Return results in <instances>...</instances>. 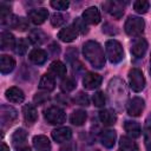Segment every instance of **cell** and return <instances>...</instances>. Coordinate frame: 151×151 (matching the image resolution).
<instances>
[{
	"label": "cell",
	"instance_id": "cell-1",
	"mask_svg": "<svg viewBox=\"0 0 151 151\" xmlns=\"http://www.w3.org/2000/svg\"><path fill=\"white\" fill-rule=\"evenodd\" d=\"M107 92L111 104L117 109H122L127 98V91L124 81L118 77L112 78L109 83Z\"/></svg>",
	"mask_w": 151,
	"mask_h": 151
},
{
	"label": "cell",
	"instance_id": "cell-2",
	"mask_svg": "<svg viewBox=\"0 0 151 151\" xmlns=\"http://www.w3.org/2000/svg\"><path fill=\"white\" fill-rule=\"evenodd\" d=\"M83 53L87 61L94 68H103L105 65V55L101 46L93 40H88L83 45Z\"/></svg>",
	"mask_w": 151,
	"mask_h": 151
},
{
	"label": "cell",
	"instance_id": "cell-3",
	"mask_svg": "<svg viewBox=\"0 0 151 151\" xmlns=\"http://www.w3.org/2000/svg\"><path fill=\"white\" fill-rule=\"evenodd\" d=\"M105 51H106V57L112 64H117L123 60L124 58V51L119 41L114 39H110L105 44Z\"/></svg>",
	"mask_w": 151,
	"mask_h": 151
},
{
	"label": "cell",
	"instance_id": "cell-4",
	"mask_svg": "<svg viewBox=\"0 0 151 151\" xmlns=\"http://www.w3.org/2000/svg\"><path fill=\"white\" fill-rule=\"evenodd\" d=\"M145 27V22L142 18L136 17V15H130L124 25L125 33L130 37H138L139 34L143 33Z\"/></svg>",
	"mask_w": 151,
	"mask_h": 151
},
{
	"label": "cell",
	"instance_id": "cell-5",
	"mask_svg": "<svg viewBox=\"0 0 151 151\" xmlns=\"http://www.w3.org/2000/svg\"><path fill=\"white\" fill-rule=\"evenodd\" d=\"M44 116H45V119L47 120V123H50L52 125H60L66 120L65 111L58 106H50L48 109L45 110Z\"/></svg>",
	"mask_w": 151,
	"mask_h": 151
},
{
	"label": "cell",
	"instance_id": "cell-6",
	"mask_svg": "<svg viewBox=\"0 0 151 151\" xmlns=\"http://www.w3.org/2000/svg\"><path fill=\"white\" fill-rule=\"evenodd\" d=\"M18 117V112L14 107L9 106V105H1L0 106V123H1V127H8L13 124V122L17 119Z\"/></svg>",
	"mask_w": 151,
	"mask_h": 151
},
{
	"label": "cell",
	"instance_id": "cell-7",
	"mask_svg": "<svg viewBox=\"0 0 151 151\" xmlns=\"http://www.w3.org/2000/svg\"><path fill=\"white\" fill-rule=\"evenodd\" d=\"M129 83L130 87L134 92H140L145 87V78L139 68H132L129 72Z\"/></svg>",
	"mask_w": 151,
	"mask_h": 151
},
{
	"label": "cell",
	"instance_id": "cell-8",
	"mask_svg": "<svg viewBox=\"0 0 151 151\" xmlns=\"http://www.w3.org/2000/svg\"><path fill=\"white\" fill-rule=\"evenodd\" d=\"M144 99L140 97H133L126 103V111L132 117H138L144 110Z\"/></svg>",
	"mask_w": 151,
	"mask_h": 151
},
{
	"label": "cell",
	"instance_id": "cell-9",
	"mask_svg": "<svg viewBox=\"0 0 151 151\" xmlns=\"http://www.w3.org/2000/svg\"><path fill=\"white\" fill-rule=\"evenodd\" d=\"M126 2H122V1H106L103 4V7L106 9V12L109 14H111L113 18L116 19H120L124 14V6Z\"/></svg>",
	"mask_w": 151,
	"mask_h": 151
},
{
	"label": "cell",
	"instance_id": "cell-10",
	"mask_svg": "<svg viewBox=\"0 0 151 151\" xmlns=\"http://www.w3.org/2000/svg\"><path fill=\"white\" fill-rule=\"evenodd\" d=\"M147 50V41L144 39V38H136L131 45V53L134 58L139 59V58H143V55L145 54Z\"/></svg>",
	"mask_w": 151,
	"mask_h": 151
},
{
	"label": "cell",
	"instance_id": "cell-11",
	"mask_svg": "<svg viewBox=\"0 0 151 151\" xmlns=\"http://www.w3.org/2000/svg\"><path fill=\"white\" fill-rule=\"evenodd\" d=\"M101 76L93 72H87L83 78V85L86 90H94L101 84Z\"/></svg>",
	"mask_w": 151,
	"mask_h": 151
},
{
	"label": "cell",
	"instance_id": "cell-12",
	"mask_svg": "<svg viewBox=\"0 0 151 151\" xmlns=\"http://www.w3.org/2000/svg\"><path fill=\"white\" fill-rule=\"evenodd\" d=\"M48 17V11L44 7H40V8H34V9H31L28 12V18L29 20L35 24V25H41L46 21Z\"/></svg>",
	"mask_w": 151,
	"mask_h": 151
},
{
	"label": "cell",
	"instance_id": "cell-13",
	"mask_svg": "<svg viewBox=\"0 0 151 151\" xmlns=\"http://www.w3.org/2000/svg\"><path fill=\"white\" fill-rule=\"evenodd\" d=\"M83 19H84L87 24L97 25V24H99V21H100V13H99V11H98L97 7L91 6V7L86 8V9L83 12Z\"/></svg>",
	"mask_w": 151,
	"mask_h": 151
},
{
	"label": "cell",
	"instance_id": "cell-14",
	"mask_svg": "<svg viewBox=\"0 0 151 151\" xmlns=\"http://www.w3.org/2000/svg\"><path fill=\"white\" fill-rule=\"evenodd\" d=\"M72 137V131L70 127H59L52 131V138L57 143H65Z\"/></svg>",
	"mask_w": 151,
	"mask_h": 151
},
{
	"label": "cell",
	"instance_id": "cell-15",
	"mask_svg": "<svg viewBox=\"0 0 151 151\" xmlns=\"http://www.w3.org/2000/svg\"><path fill=\"white\" fill-rule=\"evenodd\" d=\"M116 139H117V134H116V131L113 130H104L99 136L100 143L107 149L113 147V145L116 144Z\"/></svg>",
	"mask_w": 151,
	"mask_h": 151
},
{
	"label": "cell",
	"instance_id": "cell-16",
	"mask_svg": "<svg viewBox=\"0 0 151 151\" xmlns=\"http://www.w3.org/2000/svg\"><path fill=\"white\" fill-rule=\"evenodd\" d=\"M33 146L37 151H51V142L44 134H38L33 137Z\"/></svg>",
	"mask_w": 151,
	"mask_h": 151
},
{
	"label": "cell",
	"instance_id": "cell-17",
	"mask_svg": "<svg viewBox=\"0 0 151 151\" xmlns=\"http://www.w3.org/2000/svg\"><path fill=\"white\" fill-rule=\"evenodd\" d=\"M77 37H78V32L76 31V28L73 26H67V27L60 29L58 33V38L64 42H71V41L76 40Z\"/></svg>",
	"mask_w": 151,
	"mask_h": 151
},
{
	"label": "cell",
	"instance_id": "cell-18",
	"mask_svg": "<svg viewBox=\"0 0 151 151\" xmlns=\"http://www.w3.org/2000/svg\"><path fill=\"white\" fill-rule=\"evenodd\" d=\"M5 96H6L7 100H9L11 103H22L25 99V94H24L22 90H20L19 87H15V86L6 90Z\"/></svg>",
	"mask_w": 151,
	"mask_h": 151
},
{
	"label": "cell",
	"instance_id": "cell-19",
	"mask_svg": "<svg viewBox=\"0 0 151 151\" xmlns=\"http://www.w3.org/2000/svg\"><path fill=\"white\" fill-rule=\"evenodd\" d=\"M15 67V60L7 55V54H2L0 57V71L2 74H7L9 72H12Z\"/></svg>",
	"mask_w": 151,
	"mask_h": 151
},
{
	"label": "cell",
	"instance_id": "cell-20",
	"mask_svg": "<svg viewBox=\"0 0 151 151\" xmlns=\"http://www.w3.org/2000/svg\"><path fill=\"white\" fill-rule=\"evenodd\" d=\"M22 116L24 119L27 124H33L35 123V120L38 119V112L37 109L34 107V105L32 104H26L22 107Z\"/></svg>",
	"mask_w": 151,
	"mask_h": 151
},
{
	"label": "cell",
	"instance_id": "cell-21",
	"mask_svg": "<svg viewBox=\"0 0 151 151\" xmlns=\"http://www.w3.org/2000/svg\"><path fill=\"white\" fill-rule=\"evenodd\" d=\"M28 58L34 65H42L47 60V53L41 48H34L29 52Z\"/></svg>",
	"mask_w": 151,
	"mask_h": 151
},
{
	"label": "cell",
	"instance_id": "cell-22",
	"mask_svg": "<svg viewBox=\"0 0 151 151\" xmlns=\"http://www.w3.org/2000/svg\"><path fill=\"white\" fill-rule=\"evenodd\" d=\"M47 35L44 31H41L40 28H34L32 31H29L28 33V40L33 44V45H41L46 41Z\"/></svg>",
	"mask_w": 151,
	"mask_h": 151
},
{
	"label": "cell",
	"instance_id": "cell-23",
	"mask_svg": "<svg viewBox=\"0 0 151 151\" xmlns=\"http://www.w3.org/2000/svg\"><path fill=\"white\" fill-rule=\"evenodd\" d=\"M15 38L9 32H2L0 35V46L1 50H12L15 48Z\"/></svg>",
	"mask_w": 151,
	"mask_h": 151
},
{
	"label": "cell",
	"instance_id": "cell-24",
	"mask_svg": "<svg viewBox=\"0 0 151 151\" xmlns=\"http://www.w3.org/2000/svg\"><path fill=\"white\" fill-rule=\"evenodd\" d=\"M55 87V81H54V77H52L50 73H46L41 77L40 81H39V88L45 91V92H51L53 91Z\"/></svg>",
	"mask_w": 151,
	"mask_h": 151
},
{
	"label": "cell",
	"instance_id": "cell-25",
	"mask_svg": "<svg viewBox=\"0 0 151 151\" xmlns=\"http://www.w3.org/2000/svg\"><path fill=\"white\" fill-rule=\"evenodd\" d=\"M48 72L52 77H58V78H61L66 74V66L59 61V60H55L53 61L51 65H50V68H48Z\"/></svg>",
	"mask_w": 151,
	"mask_h": 151
},
{
	"label": "cell",
	"instance_id": "cell-26",
	"mask_svg": "<svg viewBox=\"0 0 151 151\" xmlns=\"http://www.w3.org/2000/svg\"><path fill=\"white\" fill-rule=\"evenodd\" d=\"M124 129L125 131L127 132V134L132 138H137L140 136L142 133V129H140V125L137 123V122H133V120H126L124 123Z\"/></svg>",
	"mask_w": 151,
	"mask_h": 151
},
{
	"label": "cell",
	"instance_id": "cell-27",
	"mask_svg": "<svg viewBox=\"0 0 151 151\" xmlns=\"http://www.w3.org/2000/svg\"><path fill=\"white\" fill-rule=\"evenodd\" d=\"M99 120H100L104 125L111 126V125H113V124L116 123L117 116H116V113H114L113 111H111V110H103V111L99 112Z\"/></svg>",
	"mask_w": 151,
	"mask_h": 151
},
{
	"label": "cell",
	"instance_id": "cell-28",
	"mask_svg": "<svg viewBox=\"0 0 151 151\" xmlns=\"http://www.w3.org/2000/svg\"><path fill=\"white\" fill-rule=\"evenodd\" d=\"M12 28L18 29V31H25L26 28H28V21L27 19H25L24 17H17V15H12L9 24H8Z\"/></svg>",
	"mask_w": 151,
	"mask_h": 151
},
{
	"label": "cell",
	"instance_id": "cell-29",
	"mask_svg": "<svg viewBox=\"0 0 151 151\" xmlns=\"http://www.w3.org/2000/svg\"><path fill=\"white\" fill-rule=\"evenodd\" d=\"M144 143L147 151H151V113L146 117L144 124Z\"/></svg>",
	"mask_w": 151,
	"mask_h": 151
},
{
	"label": "cell",
	"instance_id": "cell-30",
	"mask_svg": "<svg viewBox=\"0 0 151 151\" xmlns=\"http://www.w3.org/2000/svg\"><path fill=\"white\" fill-rule=\"evenodd\" d=\"M86 118H87V114L84 110H76V111L72 112V114L70 117V120L73 125L81 126L86 122Z\"/></svg>",
	"mask_w": 151,
	"mask_h": 151
},
{
	"label": "cell",
	"instance_id": "cell-31",
	"mask_svg": "<svg viewBox=\"0 0 151 151\" xmlns=\"http://www.w3.org/2000/svg\"><path fill=\"white\" fill-rule=\"evenodd\" d=\"M26 138H27V132L24 129H18L14 131V133L12 136V143L14 146L18 147L26 142Z\"/></svg>",
	"mask_w": 151,
	"mask_h": 151
},
{
	"label": "cell",
	"instance_id": "cell-32",
	"mask_svg": "<svg viewBox=\"0 0 151 151\" xmlns=\"http://www.w3.org/2000/svg\"><path fill=\"white\" fill-rule=\"evenodd\" d=\"M12 15H11V7L6 4H1L0 5V22L1 25H6V24H9V20H11Z\"/></svg>",
	"mask_w": 151,
	"mask_h": 151
},
{
	"label": "cell",
	"instance_id": "cell-33",
	"mask_svg": "<svg viewBox=\"0 0 151 151\" xmlns=\"http://www.w3.org/2000/svg\"><path fill=\"white\" fill-rule=\"evenodd\" d=\"M119 146L122 151H137V144L129 137H122Z\"/></svg>",
	"mask_w": 151,
	"mask_h": 151
},
{
	"label": "cell",
	"instance_id": "cell-34",
	"mask_svg": "<svg viewBox=\"0 0 151 151\" xmlns=\"http://www.w3.org/2000/svg\"><path fill=\"white\" fill-rule=\"evenodd\" d=\"M76 86H77V83H76V80H74L73 78H71V77L64 78V79L61 80V83H60V88H61V91H63V92H66V93L73 91V90L76 88Z\"/></svg>",
	"mask_w": 151,
	"mask_h": 151
},
{
	"label": "cell",
	"instance_id": "cell-35",
	"mask_svg": "<svg viewBox=\"0 0 151 151\" xmlns=\"http://www.w3.org/2000/svg\"><path fill=\"white\" fill-rule=\"evenodd\" d=\"M73 27L76 28V31L78 32V34H85L88 32V27H87V22L83 19V18H77L73 21Z\"/></svg>",
	"mask_w": 151,
	"mask_h": 151
},
{
	"label": "cell",
	"instance_id": "cell-36",
	"mask_svg": "<svg viewBox=\"0 0 151 151\" xmlns=\"http://www.w3.org/2000/svg\"><path fill=\"white\" fill-rule=\"evenodd\" d=\"M149 7H150V2H147L145 0H138V1H134V4H133V9L139 14L146 13Z\"/></svg>",
	"mask_w": 151,
	"mask_h": 151
},
{
	"label": "cell",
	"instance_id": "cell-37",
	"mask_svg": "<svg viewBox=\"0 0 151 151\" xmlns=\"http://www.w3.org/2000/svg\"><path fill=\"white\" fill-rule=\"evenodd\" d=\"M66 21H67L66 17H65L64 14H61V13H53L52 17H51V24H52V26H54V27H60V26H63Z\"/></svg>",
	"mask_w": 151,
	"mask_h": 151
},
{
	"label": "cell",
	"instance_id": "cell-38",
	"mask_svg": "<svg viewBox=\"0 0 151 151\" xmlns=\"http://www.w3.org/2000/svg\"><path fill=\"white\" fill-rule=\"evenodd\" d=\"M27 50H28V42H27V40L26 39H22V38L19 39L18 42H17V45H15V48H14L15 53L19 54V55H24L27 52Z\"/></svg>",
	"mask_w": 151,
	"mask_h": 151
},
{
	"label": "cell",
	"instance_id": "cell-39",
	"mask_svg": "<svg viewBox=\"0 0 151 151\" xmlns=\"http://www.w3.org/2000/svg\"><path fill=\"white\" fill-rule=\"evenodd\" d=\"M74 103L78 104V105H81V106H88L90 105V99H88V96L84 92H79L78 94H76V97L73 98Z\"/></svg>",
	"mask_w": 151,
	"mask_h": 151
},
{
	"label": "cell",
	"instance_id": "cell-40",
	"mask_svg": "<svg viewBox=\"0 0 151 151\" xmlns=\"http://www.w3.org/2000/svg\"><path fill=\"white\" fill-rule=\"evenodd\" d=\"M93 104L97 106V107H103L104 105H105V103H106V99H105V96H104V93L103 92H100V91H98V92H96L94 94H93Z\"/></svg>",
	"mask_w": 151,
	"mask_h": 151
},
{
	"label": "cell",
	"instance_id": "cell-41",
	"mask_svg": "<svg viewBox=\"0 0 151 151\" xmlns=\"http://www.w3.org/2000/svg\"><path fill=\"white\" fill-rule=\"evenodd\" d=\"M51 6L54 9L64 11V9H67L68 8L70 2L68 1H65V0H53V1H51Z\"/></svg>",
	"mask_w": 151,
	"mask_h": 151
},
{
	"label": "cell",
	"instance_id": "cell-42",
	"mask_svg": "<svg viewBox=\"0 0 151 151\" xmlns=\"http://www.w3.org/2000/svg\"><path fill=\"white\" fill-rule=\"evenodd\" d=\"M33 100H34V103L37 105H42L48 100V94H46V93H37L34 96Z\"/></svg>",
	"mask_w": 151,
	"mask_h": 151
},
{
	"label": "cell",
	"instance_id": "cell-43",
	"mask_svg": "<svg viewBox=\"0 0 151 151\" xmlns=\"http://www.w3.org/2000/svg\"><path fill=\"white\" fill-rule=\"evenodd\" d=\"M103 32L106 33V34H109V35H113V34H117L118 31H117L116 27L112 26L111 24H105V25L103 26Z\"/></svg>",
	"mask_w": 151,
	"mask_h": 151
},
{
	"label": "cell",
	"instance_id": "cell-44",
	"mask_svg": "<svg viewBox=\"0 0 151 151\" xmlns=\"http://www.w3.org/2000/svg\"><path fill=\"white\" fill-rule=\"evenodd\" d=\"M77 55H78L77 50H76V48H70V50L66 52V57H65V58H66L68 61H73V60L77 59Z\"/></svg>",
	"mask_w": 151,
	"mask_h": 151
},
{
	"label": "cell",
	"instance_id": "cell-45",
	"mask_svg": "<svg viewBox=\"0 0 151 151\" xmlns=\"http://www.w3.org/2000/svg\"><path fill=\"white\" fill-rule=\"evenodd\" d=\"M74 149H76V144H74L73 142L67 140V142H65V144L60 147V151H74Z\"/></svg>",
	"mask_w": 151,
	"mask_h": 151
},
{
	"label": "cell",
	"instance_id": "cell-46",
	"mask_svg": "<svg viewBox=\"0 0 151 151\" xmlns=\"http://www.w3.org/2000/svg\"><path fill=\"white\" fill-rule=\"evenodd\" d=\"M48 50L51 51V53H52L53 55H58V54L60 53V47H59V45H57L55 42L51 44V46L48 47Z\"/></svg>",
	"mask_w": 151,
	"mask_h": 151
},
{
	"label": "cell",
	"instance_id": "cell-47",
	"mask_svg": "<svg viewBox=\"0 0 151 151\" xmlns=\"http://www.w3.org/2000/svg\"><path fill=\"white\" fill-rule=\"evenodd\" d=\"M17 151H31V149L28 146H19L17 149Z\"/></svg>",
	"mask_w": 151,
	"mask_h": 151
},
{
	"label": "cell",
	"instance_id": "cell-48",
	"mask_svg": "<svg viewBox=\"0 0 151 151\" xmlns=\"http://www.w3.org/2000/svg\"><path fill=\"white\" fill-rule=\"evenodd\" d=\"M0 151H9V147H8L5 143H2V144H1V150H0Z\"/></svg>",
	"mask_w": 151,
	"mask_h": 151
},
{
	"label": "cell",
	"instance_id": "cell-49",
	"mask_svg": "<svg viewBox=\"0 0 151 151\" xmlns=\"http://www.w3.org/2000/svg\"><path fill=\"white\" fill-rule=\"evenodd\" d=\"M150 74H151V57H150Z\"/></svg>",
	"mask_w": 151,
	"mask_h": 151
},
{
	"label": "cell",
	"instance_id": "cell-50",
	"mask_svg": "<svg viewBox=\"0 0 151 151\" xmlns=\"http://www.w3.org/2000/svg\"><path fill=\"white\" fill-rule=\"evenodd\" d=\"M119 151H122V150H119Z\"/></svg>",
	"mask_w": 151,
	"mask_h": 151
}]
</instances>
